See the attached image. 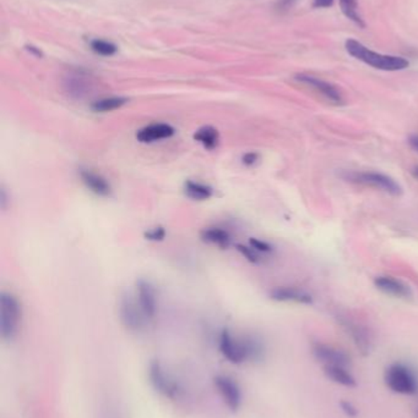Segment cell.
<instances>
[{"instance_id": "cell-12", "label": "cell", "mask_w": 418, "mask_h": 418, "mask_svg": "<svg viewBox=\"0 0 418 418\" xmlns=\"http://www.w3.org/2000/svg\"><path fill=\"white\" fill-rule=\"evenodd\" d=\"M174 133L176 130L173 129L171 125L153 124L139 130L136 133V138L141 143H153L172 137Z\"/></svg>"}, {"instance_id": "cell-31", "label": "cell", "mask_w": 418, "mask_h": 418, "mask_svg": "<svg viewBox=\"0 0 418 418\" xmlns=\"http://www.w3.org/2000/svg\"><path fill=\"white\" fill-rule=\"evenodd\" d=\"M28 51H32V53H35V54H37L38 56H42V53H41V51H38V49H36V48H35V47L28 46Z\"/></svg>"}, {"instance_id": "cell-9", "label": "cell", "mask_w": 418, "mask_h": 418, "mask_svg": "<svg viewBox=\"0 0 418 418\" xmlns=\"http://www.w3.org/2000/svg\"><path fill=\"white\" fill-rule=\"evenodd\" d=\"M311 355L318 362L323 363L324 366H349L351 361L349 355L344 350L323 343L313 344Z\"/></svg>"}, {"instance_id": "cell-8", "label": "cell", "mask_w": 418, "mask_h": 418, "mask_svg": "<svg viewBox=\"0 0 418 418\" xmlns=\"http://www.w3.org/2000/svg\"><path fill=\"white\" fill-rule=\"evenodd\" d=\"M350 179L359 184L367 185L374 189H379L386 193H390L393 196H399L402 193V189L395 180L388 176V175L381 174V173H354L350 175Z\"/></svg>"}, {"instance_id": "cell-13", "label": "cell", "mask_w": 418, "mask_h": 418, "mask_svg": "<svg viewBox=\"0 0 418 418\" xmlns=\"http://www.w3.org/2000/svg\"><path fill=\"white\" fill-rule=\"evenodd\" d=\"M376 288L383 291L384 294L390 295L394 297H410L411 296V290L409 286L404 284L402 281L390 278V276H379L374 281Z\"/></svg>"}, {"instance_id": "cell-32", "label": "cell", "mask_w": 418, "mask_h": 418, "mask_svg": "<svg viewBox=\"0 0 418 418\" xmlns=\"http://www.w3.org/2000/svg\"><path fill=\"white\" fill-rule=\"evenodd\" d=\"M414 178H417V179H418V166H417V168H414Z\"/></svg>"}, {"instance_id": "cell-29", "label": "cell", "mask_w": 418, "mask_h": 418, "mask_svg": "<svg viewBox=\"0 0 418 418\" xmlns=\"http://www.w3.org/2000/svg\"><path fill=\"white\" fill-rule=\"evenodd\" d=\"M410 146L418 152V136H411L409 140Z\"/></svg>"}, {"instance_id": "cell-17", "label": "cell", "mask_w": 418, "mask_h": 418, "mask_svg": "<svg viewBox=\"0 0 418 418\" xmlns=\"http://www.w3.org/2000/svg\"><path fill=\"white\" fill-rule=\"evenodd\" d=\"M201 239L208 244L215 245L221 248H227L231 245V236L226 230L220 228H208L203 230Z\"/></svg>"}, {"instance_id": "cell-2", "label": "cell", "mask_w": 418, "mask_h": 418, "mask_svg": "<svg viewBox=\"0 0 418 418\" xmlns=\"http://www.w3.org/2000/svg\"><path fill=\"white\" fill-rule=\"evenodd\" d=\"M345 48L350 56L362 61L364 64L372 66L374 69L383 70V71H400L409 68V60L405 59L402 56H386V54L376 53L362 44L361 42L352 38L346 41Z\"/></svg>"}, {"instance_id": "cell-14", "label": "cell", "mask_w": 418, "mask_h": 418, "mask_svg": "<svg viewBox=\"0 0 418 418\" xmlns=\"http://www.w3.org/2000/svg\"><path fill=\"white\" fill-rule=\"evenodd\" d=\"M324 374L329 381L344 388H356L357 381L347 366H324Z\"/></svg>"}, {"instance_id": "cell-21", "label": "cell", "mask_w": 418, "mask_h": 418, "mask_svg": "<svg viewBox=\"0 0 418 418\" xmlns=\"http://www.w3.org/2000/svg\"><path fill=\"white\" fill-rule=\"evenodd\" d=\"M340 6L347 19L351 20L359 27H364L366 23H363L362 16L358 11L357 0H340Z\"/></svg>"}, {"instance_id": "cell-6", "label": "cell", "mask_w": 418, "mask_h": 418, "mask_svg": "<svg viewBox=\"0 0 418 418\" xmlns=\"http://www.w3.org/2000/svg\"><path fill=\"white\" fill-rule=\"evenodd\" d=\"M215 391H217L223 405L231 412H237L242 407L243 391L237 379H234L229 374H216L214 379Z\"/></svg>"}, {"instance_id": "cell-16", "label": "cell", "mask_w": 418, "mask_h": 418, "mask_svg": "<svg viewBox=\"0 0 418 418\" xmlns=\"http://www.w3.org/2000/svg\"><path fill=\"white\" fill-rule=\"evenodd\" d=\"M271 299L280 302H297V304H311L313 299L307 293L302 290L292 288H279L271 293Z\"/></svg>"}, {"instance_id": "cell-1", "label": "cell", "mask_w": 418, "mask_h": 418, "mask_svg": "<svg viewBox=\"0 0 418 418\" xmlns=\"http://www.w3.org/2000/svg\"><path fill=\"white\" fill-rule=\"evenodd\" d=\"M220 354L228 363L239 366L246 362H261L265 357V346L256 336H233L232 331L223 329L219 336Z\"/></svg>"}, {"instance_id": "cell-22", "label": "cell", "mask_w": 418, "mask_h": 418, "mask_svg": "<svg viewBox=\"0 0 418 418\" xmlns=\"http://www.w3.org/2000/svg\"><path fill=\"white\" fill-rule=\"evenodd\" d=\"M91 48L95 53L103 56H113L117 51V47L114 44L102 39H95L91 42Z\"/></svg>"}, {"instance_id": "cell-10", "label": "cell", "mask_w": 418, "mask_h": 418, "mask_svg": "<svg viewBox=\"0 0 418 418\" xmlns=\"http://www.w3.org/2000/svg\"><path fill=\"white\" fill-rule=\"evenodd\" d=\"M296 80L314 88L318 92H321L323 96L335 103V104H342L344 103V99H342V96H341L339 90L335 87L334 85H331L330 82H326L321 78L308 74L296 75Z\"/></svg>"}, {"instance_id": "cell-18", "label": "cell", "mask_w": 418, "mask_h": 418, "mask_svg": "<svg viewBox=\"0 0 418 418\" xmlns=\"http://www.w3.org/2000/svg\"><path fill=\"white\" fill-rule=\"evenodd\" d=\"M194 138L206 149H214L219 145V131L213 126H204L194 133Z\"/></svg>"}, {"instance_id": "cell-24", "label": "cell", "mask_w": 418, "mask_h": 418, "mask_svg": "<svg viewBox=\"0 0 418 418\" xmlns=\"http://www.w3.org/2000/svg\"><path fill=\"white\" fill-rule=\"evenodd\" d=\"M340 410L347 418H356L358 416V409L349 400H341L340 401Z\"/></svg>"}, {"instance_id": "cell-28", "label": "cell", "mask_w": 418, "mask_h": 418, "mask_svg": "<svg viewBox=\"0 0 418 418\" xmlns=\"http://www.w3.org/2000/svg\"><path fill=\"white\" fill-rule=\"evenodd\" d=\"M334 4V0H314L313 6L316 9H326V8H330Z\"/></svg>"}, {"instance_id": "cell-27", "label": "cell", "mask_w": 418, "mask_h": 418, "mask_svg": "<svg viewBox=\"0 0 418 418\" xmlns=\"http://www.w3.org/2000/svg\"><path fill=\"white\" fill-rule=\"evenodd\" d=\"M258 159H259V156L256 153H246L242 158L243 163L246 166H254Z\"/></svg>"}, {"instance_id": "cell-3", "label": "cell", "mask_w": 418, "mask_h": 418, "mask_svg": "<svg viewBox=\"0 0 418 418\" xmlns=\"http://www.w3.org/2000/svg\"><path fill=\"white\" fill-rule=\"evenodd\" d=\"M384 383L389 391L399 395H418V374L409 363H390L384 372Z\"/></svg>"}, {"instance_id": "cell-25", "label": "cell", "mask_w": 418, "mask_h": 418, "mask_svg": "<svg viewBox=\"0 0 418 418\" xmlns=\"http://www.w3.org/2000/svg\"><path fill=\"white\" fill-rule=\"evenodd\" d=\"M165 236H166V231L163 228H155L145 234V238L150 241H161L165 239Z\"/></svg>"}, {"instance_id": "cell-4", "label": "cell", "mask_w": 418, "mask_h": 418, "mask_svg": "<svg viewBox=\"0 0 418 418\" xmlns=\"http://www.w3.org/2000/svg\"><path fill=\"white\" fill-rule=\"evenodd\" d=\"M148 379L158 395L169 401H178L184 396V388L162 363L154 359L148 366Z\"/></svg>"}, {"instance_id": "cell-20", "label": "cell", "mask_w": 418, "mask_h": 418, "mask_svg": "<svg viewBox=\"0 0 418 418\" xmlns=\"http://www.w3.org/2000/svg\"><path fill=\"white\" fill-rule=\"evenodd\" d=\"M128 99L123 97H111V98H103L96 101L91 106V109L96 113H107V111H116L121 106L126 104Z\"/></svg>"}, {"instance_id": "cell-19", "label": "cell", "mask_w": 418, "mask_h": 418, "mask_svg": "<svg viewBox=\"0 0 418 418\" xmlns=\"http://www.w3.org/2000/svg\"><path fill=\"white\" fill-rule=\"evenodd\" d=\"M184 193L186 197L194 199V201H206L213 196V189L196 181H186L184 185Z\"/></svg>"}, {"instance_id": "cell-26", "label": "cell", "mask_w": 418, "mask_h": 418, "mask_svg": "<svg viewBox=\"0 0 418 418\" xmlns=\"http://www.w3.org/2000/svg\"><path fill=\"white\" fill-rule=\"evenodd\" d=\"M249 244H251V247L256 248V251H259L261 253H268L271 251V246L264 242V241H261V240L251 239Z\"/></svg>"}, {"instance_id": "cell-30", "label": "cell", "mask_w": 418, "mask_h": 418, "mask_svg": "<svg viewBox=\"0 0 418 418\" xmlns=\"http://www.w3.org/2000/svg\"><path fill=\"white\" fill-rule=\"evenodd\" d=\"M293 0H280L279 8L280 9H287L289 5L292 4Z\"/></svg>"}, {"instance_id": "cell-11", "label": "cell", "mask_w": 418, "mask_h": 418, "mask_svg": "<svg viewBox=\"0 0 418 418\" xmlns=\"http://www.w3.org/2000/svg\"><path fill=\"white\" fill-rule=\"evenodd\" d=\"M138 302L146 319H154L157 312V301L154 286L149 281H140L138 283Z\"/></svg>"}, {"instance_id": "cell-33", "label": "cell", "mask_w": 418, "mask_h": 418, "mask_svg": "<svg viewBox=\"0 0 418 418\" xmlns=\"http://www.w3.org/2000/svg\"><path fill=\"white\" fill-rule=\"evenodd\" d=\"M416 417L418 418V409H417V411H416Z\"/></svg>"}, {"instance_id": "cell-15", "label": "cell", "mask_w": 418, "mask_h": 418, "mask_svg": "<svg viewBox=\"0 0 418 418\" xmlns=\"http://www.w3.org/2000/svg\"><path fill=\"white\" fill-rule=\"evenodd\" d=\"M80 176L84 183L85 186L88 188L91 192L96 193L98 196H109L111 193V186L108 184L104 178L101 175L96 174L91 171H86V169H81L80 171Z\"/></svg>"}, {"instance_id": "cell-23", "label": "cell", "mask_w": 418, "mask_h": 418, "mask_svg": "<svg viewBox=\"0 0 418 418\" xmlns=\"http://www.w3.org/2000/svg\"><path fill=\"white\" fill-rule=\"evenodd\" d=\"M238 251L242 253L243 256L251 263H261L263 261V257H261V253L259 251H256V248L251 247V246H243V245H239L238 246Z\"/></svg>"}, {"instance_id": "cell-7", "label": "cell", "mask_w": 418, "mask_h": 418, "mask_svg": "<svg viewBox=\"0 0 418 418\" xmlns=\"http://www.w3.org/2000/svg\"><path fill=\"white\" fill-rule=\"evenodd\" d=\"M119 317L123 326L128 331L139 333L145 328L148 319L140 308L139 302L135 301L131 295L123 296L119 306Z\"/></svg>"}, {"instance_id": "cell-5", "label": "cell", "mask_w": 418, "mask_h": 418, "mask_svg": "<svg viewBox=\"0 0 418 418\" xmlns=\"http://www.w3.org/2000/svg\"><path fill=\"white\" fill-rule=\"evenodd\" d=\"M21 306L11 294L0 296V336L4 341H13L19 331Z\"/></svg>"}]
</instances>
